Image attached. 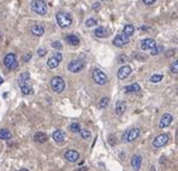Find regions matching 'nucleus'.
<instances>
[{"instance_id": "f257e3e1", "label": "nucleus", "mask_w": 178, "mask_h": 171, "mask_svg": "<svg viewBox=\"0 0 178 171\" xmlns=\"http://www.w3.org/2000/svg\"><path fill=\"white\" fill-rule=\"evenodd\" d=\"M30 6H31L33 12H35L36 15L45 16L47 13V4L43 0H33Z\"/></svg>"}, {"instance_id": "f03ea898", "label": "nucleus", "mask_w": 178, "mask_h": 171, "mask_svg": "<svg viewBox=\"0 0 178 171\" xmlns=\"http://www.w3.org/2000/svg\"><path fill=\"white\" fill-rule=\"evenodd\" d=\"M56 19H57V23H58V25L60 28H67L72 23L71 16L69 13H66V12H58L56 15Z\"/></svg>"}, {"instance_id": "7ed1b4c3", "label": "nucleus", "mask_w": 178, "mask_h": 171, "mask_svg": "<svg viewBox=\"0 0 178 171\" xmlns=\"http://www.w3.org/2000/svg\"><path fill=\"white\" fill-rule=\"evenodd\" d=\"M51 87L53 89V92L56 93H61L65 89V81L64 78L60 76H56L52 78L51 81Z\"/></svg>"}, {"instance_id": "20e7f679", "label": "nucleus", "mask_w": 178, "mask_h": 171, "mask_svg": "<svg viewBox=\"0 0 178 171\" xmlns=\"http://www.w3.org/2000/svg\"><path fill=\"white\" fill-rule=\"evenodd\" d=\"M93 80L99 86H105L108 82V78L106 76V74L104 71H101L100 69H94L93 70Z\"/></svg>"}, {"instance_id": "39448f33", "label": "nucleus", "mask_w": 178, "mask_h": 171, "mask_svg": "<svg viewBox=\"0 0 178 171\" xmlns=\"http://www.w3.org/2000/svg\"><path fill=\"white\" fill-rule=\"evenodd\" d=\"M4 65L9 69V70H13L18 66V61H17V58L16 54L13 53H7L5 58H4Z\"/></svg>"}, {"instance_id": "423d86ee", "label": "nucleus", "mask_w": 178, "mask_h": 171, "mask_svg": "<svg viewBox=\"0 0 178 171\" xmlns=\"http://www.w3.org/2000/svg\"><path fill=\"white\" fill-rule=\"evenodd\" d=\"M84 65H85L84 60H82V59H75V60H71L69 63L67 69H69V71H71L74 74H77V72H79L84 68Z\"/></svg>"}, {"instance_id": "0eeeda50", "label": "nucleus", "mask_w": 178, "mask_h": 171, "mask_svg": "<svg viewBox=\"0 0 178 171\" xmlns=\"http://www.w3.org/2000/svg\"><path fill=\"white\" fill-rule=\"evenodd\" d=\"M169 140H170V136L167 134H160V135L155 136L153 139V146L157 147V148L162 147V146H165L169 142Z\"/></svg>"}, {"instance_id": "6e6552de", "label": "nucleus", "mask_w": 178, "mask_h": 171, "mask_svg": "<svg viewBox=\"0 0 178 171\" xmlns=\"http://www.w3.org/2000/svg\"><path fill=\"white\" fill-rule=\"evenodd\" d=\"M157 46H158L157 42L153 39H144L141 41V50L142 51H152Z\"/></svg>"}, {"instance_id": "1a4fd4ad", "label": "nucleus", "mask_w": 178, "mask_h": 171, "mask_svg": "<svg viewBox=\"0 0 178 171\" xmlns=\"http://www.w3.org/2000/svg\"><path fill=\"white\" fill-rule=\"evenodd\" d=\"M128 43H129V36H126L125 34H119L113 39V45L116 47H123Z\"/></svg>"}, {"instance_id": "9d476101", "label": "nucleus", "mask_w": 178, "mask_h": 171, "mask_svg": "<svg viewBox=\"0 0 178 171\" xmlns=\"http://www.w3.org/2000/svg\"><path fill=\"white\" fill-rule=\"evenodd\" d=\"M172 121H173L172 114L164 113L161 116L160 121H159V128H166V127H169V125L172 123Z\"/></svg>"}, {"instance_id": "9b49d317", "label": "nucleus", "mask_w": 178, "mask_h": 171, "mask_svg": "<svg viewBox=\"0 0 178 171\" xmlns=\"http://www.w3.org/2000/svg\"><path fill=\"white\" fill-rule=\"evenodd\" d=\"M141 134V129L140 128H133L130 130L126 132V142H133L135 141Z\"/></svg>"}, {"instance_id": "f8f14e48", "label": "nucleus", "mask_w": 178, "mask_h": 171, "mask_svg": "<svg viewBox=\"0 0 178 171\" xmlns=\"http://www.w3.org/2000/svg\"><path fill=\"white\" fill-rule=\"evenodd\" d=\"M64 158H65L67 162H70V163H76L79 158V153L77 152V151H74V150H69V151L65 152Z\"/></svg>"}, {"instance_id": "ddd939ff", "label": "nucleus", "mask_w": 178, "mask_h": 171, "mask_svg": "<svg viewBox=\"0 0 178 171\" xmlns=\"http://www.w3.org/2000/svg\"><path fill=\"white\" fill-rule=\"evenodd\" d=\"M131 71H133V69H131L129 65H124V66H122V68L118 70V78L119 80H124V78H126V77L131 74Z\"/></svg>"}, {"instance_id": "4468645a", "label": "nucleus", "mask_w": 178, "mask_h": 171, "mask_svg": "<svg viewBox=\"0 0 178 171\" xmlns=\"http://www.w3.org/2000/svg\"><path fill=\"white\" fill-rule=\"evenodd\" d=\"M18 86H20V91L24 95H29L33 93V87L29 84V80L25 81V82H20V83H18Z\"/></svg>"}, {"instance_id": "2eb2a0df", "label": "nucleus", "mask_w": 178, "mask_h": 171, "mask_svg": "<svg viewBox=\"0 0 178 171\" xmlns=\"http://www.w3.org/2000/svg\"><path fill=\"white\" fill-rule=\"evenodd\" d=\"M141 164H142V157L139 154H134L133 158H131V166L134 170H140L141 168Z\"/></svg>"}, {"instance_id": "dca6fc26", "label": "nucleus", "mask_w": 178, "mask_h": 171, "mask_svg": "<svg viewBox=\"0 0 178 171\" xmlns=\"http://www.w3.org/2000/svg\"><path fill=\"white\" fill-rule=\"evenodd\" d=\"M30 32H31L33 35H35V36H42L43 33H45V28H43L42 25H40V24H35V25L31 27Z\"/></svg>"}, {"instance_id": "f3484780", "label": "nucleus", "mask_w": 178, "mask_h": 171, "mask_svg": "<svg viewBox=\"0 0 178 171\" xmlns=\"http://www.w3.org/2000/svg\"><path fill=\"white\" fill-rule=\"evenodd\" d=\"M94 34H95L96 38H100V39H105L108 36V32H107V29H106L105 27H99V28H96L95 32H94Z\"/></svg>"}, {"instance_id": "a211bd4d", "label": "nucleus", "mask_w": 178, "mask_h": 171, "mask_svg": "<svg viewBox=\"0 0 178 171\" xmlns=\"http://www.w3.org/2000/svg\"><path fill=\"white\" fill-rule=\"evenodd\" d=\"M125 110H126L125 101L119 100L118 102H117V105H116V113H117V116H122V114L125 112Z\"/></svg>"}, {"instance_id": "6ab92c4d", "label": "nucleus", "mask_w": 178, "mask_h": 171, "mask_svg": "<svg viewBox=\"0 0 178 171\" xmlns=\"http://www.w3.org/2000/svg\"><path fill=\"white\" fill-rule=\"evenodd\" d=\"M59 64H60V60L57 57H56L54 54H53L52 57L47 60V66H48L49 69H56V68H57Z\"/></svg>"}, {"instance_id": "aec40b11", "label": "nucleus", "mask_w": 178, "mask_h": 171, "mask_svg": "<svg viewBox=\"0 0 178 171\" xmlns=\"http://www.w3.org/2000/svg\"><path fill=\"white\" fill-rule=\"evenodd\" d=\"M53 140H54L56 142H58V143L64 142V141H65V133L61 132V130H56V132L53 133Z\"/></svg>"}, {"instance_id": "412c9836", "label": "nucleus", "mask_w": 178, "mask_h": 171, "mask_svg": "<svg viewBox=\"0 0 178 171\" xmlns=\"http://www.w3.org/2000/svg\"><path fill=\"white\" fill-rule=\"evenodd\" d=\"M66 42L69 43V45H71V46H78L79 45V39L76 36V35H74V34H71V35H67L66 38Z\"/></svg>"}, {"instance_id": "4be33fe9", "label": "nucleus", "mask_w": 178, "mask_h": 171, "mask_svg": "<svg viewBox=\"0 0 178 171\" xmlns=\"http://www.w3.org/2000/svg\"><path fill=\"white\" fill-rule=\"evenodd\" d=\"M124 91H125L126 93H136V92L141 91V87H140L139 83H133V84H130V86H126V87L124 88Z\"/></svg>"}, {"instance_id": "5701e85b", "label": "nucleus", "mask_w": 178, "mask_h": 171, "mask_svg": "<svg viewBox=\"0 0 178 171\" xmlns=\"http://www.w3.org/2000/svg\"><path fill=\"white\" fill-rule=\"evenodd\" d=\"M34 140H35V142H39V143H45V142L47 141V135H46L45 133H42V132H39V133L35 134Z\"/></svg>"}, {"instance_id": "b1692460", "label": "nucleus", "mask_w": 178, "mask_h": 171, "mask_svg": "<svg viewBox=\"0 0 178 171\" xmlns=\"http://www.w3.org/2000/svg\"><path fill=\"white\" fill-rule=\"evenodd\" d=\"M134 32H135V28H134V25L133 24H125L124 25V29H123V34H125L126 36H131L133 34H134Z\"/></svg>"}, {"instance_id": "393cba45", "label": "nucleus", "mask_w": 178, "mask_h": 171, "mask_svg": "<svg viewBox=\"0 0 178 171\" xmlns=\"http://www.w3.org/2000/svg\"><path fill=\"white\" fill-rule=\"evenodd\" d=\"M12 137V134L7 129H1L0 130V140H10Z\"/></svg>"}, {"instance_id": "a878e982", "label": "nucleus", "mask_w": 178, "mask_h": 171, "mask_svg": "<svg viewBox=\"0 0 178 171\" xmlns=\"http://www.w3.org/2000/svg\"><path fill=\"white\" fill-rule=\"evenodd\" d=\"M108 102H110V99L107 98V96H104V98H101L99 101V107L100 109H105L107 105H108Z\"/></svg>"}, {"instance_id": "bb28decb", "label": "nucleus", "mask_w": 178, "mask_h": 171, "mask_svg": "<svg viewBox=\"0 0 178 171\" xmlns=\"http://www.w3.org/2000/svg\"><path fill=\"white\" fill-rule=\"evenodd\" d=\"M162 75L161 74H155V75H153V76L149 78V81L152 82V83H158V82H160L161 80H162Z\"/></svg>"}, {"instance_id": "cd10ccee", "label": "nucleus", "mask_w": 178, "mask_h": 171, "mask_svg": "<svg viewBox=\"0 0 178 171\" xmlns=\"http://www.w3.org/2000/svg\"><path fill=\"white\" fill-rule=\"evenodd\" d=\"M81 136H82V139H84V140H88V139H90V136H92V133L89 132V130H87V129H81Z\"/></svg>"}, {"instance_id": "c85d7f7f", "label": "nucleus", "mask_w": 178, "mask_h": 171, "mask_svg": "<svg viewBox=\"0 0 178 171\" xmlns=\"http://www.w3.org/2000/svg\"><path fill=\"white\" fill-rule=\"evenodd\" d=\"M29 78H30L29 72H23V74H20V77H18V83H20V82H25V81H28Z\"/></svg>"}, {"instance_id": "c756f323", "label": "nucleus", "mask_w": 178, "mask_h": 171, "mask_svg": "<svg viewBox=\"0 0 178 171\" xmlns=\"http://www.w3.org/2000/svg\"><path fill=\"white\" fill-rule=\"evenodd\" d=\"M96 19L94 18H88L87 20H85V25L88 27V28H92V27H95L96 25Z\"/></svg>"}, {"instance_id": "7c9ffc66", "label": "nucleus", "mask_w": 178, "mask_h": 171, "mask_svg": "<svg viewBox=\"0 0 178 171\" xmlns=\"http://www.w3.org/2000/svg\"><path fill=\"white\" fill-rule=\"evenodd\" d=\"M170 70H171V72H172V74H178V60L173 61V63L171 64Z\"/></svg>"}, {"instance_id": "2f4dec72", "label": "nucleus", "mask_w": 178, "mask_h": 171, "mask_svg": "<svg viewBox=\"0 0 178 171\" xmlns=\"http://www.w3.org/2000/svg\"><path fill=\"white\" fill-rule=\"evenodd\" d=\"M70 129H71L72 133H79V132H81V128H79L78 123H72V124L70 125Z\"/></svg>"}, {"instance_id": "473e14b6", "label": "nucleus", "mask_w": 178, "mask_h": 171, "mask_svg": "<svg viewBox=\"0 0 178 171\" xmlns=\"http://www.w3.org/2000/svg\"><path fill=\"white\" fill-rule=\"evenodd\" d=\"M52 47L53 48H56V50H63V45L60 43L59 41H54V42H52Z\"/></svg>"}, {"instance_id": "72a5a7b5", "label": "nucleus", "mask_w": 178, "mask_h": 171, "mask_svg": "<svg viewBox=\"0 0 178 171\" xmlns=\"http://www.w3.org/2000/svg\"><path fill=\"white\" fill-rule=\"evenodd\" d=\"M46 53H47V51H46L45 48H40V50H38V56H39V57L46 56Z\"/></svg>"}, {"instance_id": "f704fd0d", "label": "nucleus", "mask_w": 178, "mask_h": 171, "mask_svg": "<svg viewBox=\"0 0 178 171\" xmlns=\"http://www.w3.org/2000/svg\"><path fill=\"white\" fill-rule=\"evenodd\" d=\"M118 60H119V63H125V61L129 60V58L126 57V56H124V54H122V56H119L118 57Z\"/></svg>"}, {"instance_id": "c9c22d12", "label": "nucleus", "mask_w": 178, "mask_h": 171, "mask_svg": "<svg viewBox=\"0 0 178 171\" xmlns=\"http://www.w3.org/2000/svg\"><path fill=\"white\" fill-rule=\"evenodd\" d=\"M108 142H110V145H112V146H113V145H116V141H114V136H113V135H111V136H110Z\"/></svg>"}, {"instance_id": "e433bc0d", "label": "nucleus", "mask_w": 178, "mask_h": 171, "mask_svg": "<svg viewBox=\"0 0 178 171\" xmlns=\"http://www.w3.org/2000/svg\"><path fill=\"white\" fill-rule=\"evenodd\" d=\"M142 1H143L146 5H153V4H154L157 0H142Z\"/></svg>"}, {"instance_id": "4c0bfd02", "label": "nucleus", "mask_w": 178, "mask_h": 171, "mask_svg": "<svg viewBox=\"0 0 178 171\" xmlns=\"http://www.w3.org/2000/svg\"><path fill=\"white\" fill-rule=\"evenodd\" d=\"M53 54H54V56H56V57L58 58V59H59L60 61H61V60H63V54H61V53H60V52H54V53H53Z\"/></svg>"}, {"instance_id": "58836bf2", "label": "nucleus", "mask_w": 178, "mask_h": 171, "mask_svg": "<svg viewBox=\"0 0 178 171\" xmlns=\"http://www.w3.org/2000/svg\"><path fill=\"white\" fill-rule=\"evenodd\" d=\"M100 9V2H94L93 5V10H99Z\"/></svg>"}, {"instance_id": "ea45409f", "label": "nucleus", "mask_w": 178, "mask_h": 171, "mask_svg": "<svg viewBox=\"0 0 178 171\" xmlns=\"http://www.w3.org/2000/svg\"><path fill=\"white\" fill-rule=\"evenodd\" d=\"M30 58H31V54H30V53L25 54V56H24V61H27V60H28V59H30Z\"/></svg>"}, {"instance_id": "a19ab883", "label": "nucleus", "mask_w": 178, "mask_h": 171, "mask_svg": "<svg viewBox=\"0 0 178 171\" xmlns=\"http://www.w3.org/2000/svg\"><path fill=\"white\" fill-rule=\"evenodd\" d=\"M1 39H2V35H1V32H0V40H1Z\"/></svg>"}, {"instance_id": "79ce46f5", "label": "nucleus", "mask_w": 178, "mask_h": 171, "mask_svg": "<svg viewBox=\"0 0 178 171\" xmlns=\"http://www.w3.org/2000/svg\"><path fill=\"white\" fill-rule=\"evenodd\" d=\"M101 1H107V0H101Z\"/></svg>"}]
</instances>
